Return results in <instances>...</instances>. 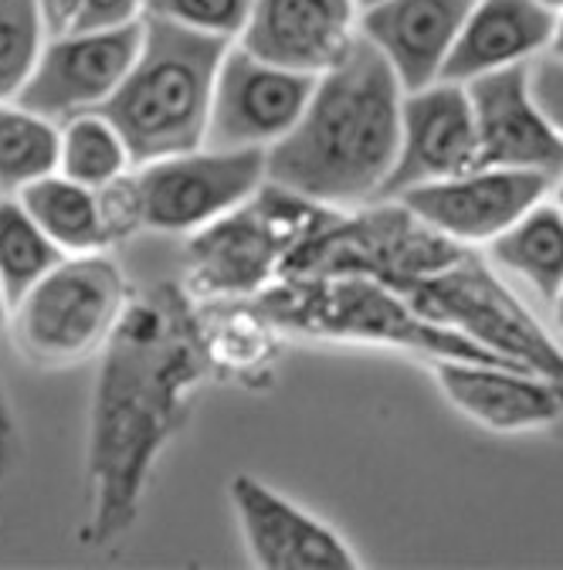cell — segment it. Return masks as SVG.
<instances>
[{"label":"cell","mask_w":563,"mask_h":570,"mask_svg":"<svg viewBox=\"0 0 563 570\" xmlns=\"http://www.w3.org/2000/svg\"><path fill=\"white\" fill-rule=\"evenodd\" d=\"M550 55L563 58V11L556 14V28H553V41H550Z\"/></svg>","instance_id":"cell-32"},{"label":"cell","mask_w":563,"mask_h":570,"mask_svg":"<svg viewBox=\"0 0 563 570\" xmlns=\"http://www.w3.org/2000/svg\"><path fill=\"white\" fill-rule=\"evenodd\" d=\"M18 200L65 255H89L109 245L99 218L96 190L86 184H76L55 170L18 190Z\"/></svg>","instance_id":"cell-21"},{"label":"cell","mask_w":563,"mask_h":570,"mask_svg":"<svg viewBox=\"0 0 563 570\" xmlns=\"http://www.w3.org/2000/svg\"><path fill=\"white\" fill-rule=\"evenodd\" d=\"M530 92L536 106L546 112V119L556 126V132L563 136V58L543 51L540 58L530 61Z\"/></svg>","instance_id":"cell-29"},{"label":"cell","mask_w":563,"mask_h":570,"mask_svg":"<svg viewBox=\"0 0 563 570\" xmlns=\"http://www.w3.org/2000/svg\"><path fill=\"white\" fill-rule=\"evenodd\" d=\"M61 258L65 252L41 232L18 194H0V285L11 306Z\"/></svg>","instance_id":"cell-24"},{"label":"cell","mask_w":563,"mask_h":570,"mask_svg":"<svg viewBox=\"0 0 563 570\" xmlns=\"http://www.w3.org/2000/svg\"><path fill=\"white\" fill-rule=\"evenodd\" d=\"M255 306L275 330L316 340L394 346L432 361L516 367L465 333L425 320L391 285L367 275H282L255 296Z\"/></svg>","instance_id":"cell-4"},{"label":"cell","mask_w":563,"mask_h":570,"mask_svg":"<svg viewBox=\"0 0 563 570\" xmlns=\"http://www.w3.org/2000/svg\"><path fill=\"white\" fill-rule=\"evenodd\" d=\"M336 207L261 184L225 218L190 232L187 285L197 299H248L282 278L289 255Z\"/></svg>","instance_id":"cell-5"},{"label":"cell","mask_w":563,"mask_h":570,"mask_svg":"<svg viewBox=\"0 0 563 570\" xmlns=\"http://www.w3.org/2000/svg\"><path fill=\"white\" fill-rule=\"evenodd\" d=\"M556 11L540 0H475L442 68L448 82H472L488 71L526 65L550 51Z\"/></svg>","instance_id":"cell-19"},{"label":"cell","mask_w":563,"mask_h":570,"mask_svg":"<svg viewBox=\"0 0 563 570\" xmlns=\"http://www.w3.org/2000/svg\"><path fill=\"white\" fill-rule=\"evenodd\" d=\"M404 89L364 35L316 76L299 122L265 154L268 184L326 207L377 200L401 147Z\"/></svg>","instance_id":"cell-2"},{"label":"cell","mask_w":563,"mask_h":570,"mask_svg":"<svg viewBox=\"0 0 563 570\" xmlns=\"http://www.w3.org/2000/svg\"><path fill=\"white\" fill-rule=\"evenodd\" d=\"M61 129L55 119L0 102V194H18L28 184L58 170Z\"/></svg>","instance_id":"cell-22"},{"label":"cell","mask_w":563,"mask_h":570,"mask_svg":"<svg viewBox=\"0 0 563 570\" xmlns=\"http://www.w3.org/2000/svg\"><path fill=\"white\" fill-rule=\"evenodd\" d=\"M488 262L520 278L526 289L553 303L563 285V214L556 204H533L516 225L488 242Z\"/></svg>","instance_id":"cell-20"},{"label":"cell","mask_w":563,"mask_h":570,"mask_svg":"<svg viewBox=\"0 0 563 570\" xmlns=\"http://www.w3.org/2000/svg\"><path fill=\"white\" fill-rule=\"evenodd\" d=\"M550 187L553 177L540 170L472 167L445 180L417 184L391 200H401L421 222L458 245H488L540 204Z\"/></svg>","instance_id":"cell-12"},{"label":"cell","mask_w":563,"mask_h":570,"mask_svg":"<svg viewBox=\"0 0 563 570\" xmlns=\"http://www.w3.org/2000/svg\"><path fill=\"white\" fill-rule=\"evenodd\" d=\"M231 507L248 547V557L261 570H354L360 557L349 543L309 510L296 507L278 489L255 475H235Z\"/></svg>","instance_id":"cell-15"},{"label":"cell","mask_w":563,"mask_h":570,"mask_svg":"<svg viewBox=\"0 0 563 570\" xmlns=\"http://www.w3.org/2000/svg\"><path fill=\"white\" fill-rule=\"evenodd\" d=\"M132 164L126 139L119 129L99 112H79L61 122V150H58V174L68 180L86 184V187H102L112 177L126 174Z\"/></svg>","instance_id":"cell-23"},{"label":"cell","mask_w":563,"mask_h":570,"mask_svg":"<svg viewBox=\"0 0 563 570\" xmlns=\"http://www.w3.org/2000/svg\"><path fill=\"white\" fill-rule=\"evenodd\" d=\"M465 89L475 116L478 167L563 177V136L530 92V61L488 71L465 82Z\"/></svg>","instance_id":"cell-14"},{"label":"cell","mask_w":563,"mask_h":570,"mask_svg":"<svg viewBox=\"0 0 563 570\" xmlns=\"http://www.w3.org/2000/svg\"><path fill=\"white\" fill-rule=\"evenodd\" d=\"M41 4H45L51 35H55V31H65V24H68V0H41Z\"/></svg>","instance_id":"cell-30"},{"label":"cell","mask_w":563,"mask_h":570,"mask_svg":"<svg viewBox=\"0 0 563 570\" xmlns=\"http://www.w3.org/2000/svg\"><path fill=\"white\" fill-rule=\"evenodd\" d=\"M465 252L401 200H377L360 214L333 210L289 255L282 275H367L404 293L414 282L452 268Z\"/></svg>","instance_id":"cell-7"},{"label":"cell","mask_w":563,"mask_h":570,"mask_svg":"<svg viewBox=\"0 0 563 570\" xmlns=\"http://www.w3.org/2000/svg\"><path fill=\"white\" fill-rule=\"evenodd\" d=\"M139 45L144 18L96 31H55L14 102L55 122L92 112L119 89Z\"/></svg>","instance_id":"cell-10"},{"label":"cell","mask_w":563,"mask_h":570,"mask_svg":"<svg viewBox=\"0 0 563 570\" xmlns=\"http://www.w3.org/2000/svg\"><path fill=\"white\" fill-rule=\"evenodd\" d=\"M235 41L144 18V45L99 112L119 129L136 167L204 147L221 61Z\"/></svg>","instance_id":"cell-3"},{"label":"cell","mask_w":563,"mask_h":570,"mask_svg":"<svg viewBox=\"0 0 563 570\" xmlns=\"http://www.w3.org/2000/svg\"><path fill=\"white\" fill-rule=\"evenodd\" d=\"M51 38L41 0H0V102H14Z\"/></svg>","instance_id":"cell-25"},{"label":"cell","mask_w":563,"mask_h":570,"mask_svg":"<svg viewBox=\"0 0 563 570\" xmlns=\"http://www.w3.org/2000/svg\"><path fill=\"white\" fill-rule=\"evenodd\" d=\"M255 0H144V18L238 41Z\"/></svg>","instance_id":"cell-26"},{"label":"cell","mask_w":563,"mask_h":570,"mask_svg":"<svg viewBox=\"0 0 563 570\" xmlns=\"http://www.w3.org/2000/svg\"><path fill=\"white\" fill-rule=\"evenodd\" d=\"M550 309H553V323H556V330H560V336H563V285H560V293L553 296Z\"/></svg>","instance_id":"cell-33"},{"label":"cell","mask_w":563,"mask_h":570,"mask_svg":"<svg viewBox=\"0 0 563 570\" xmlns=\"http://www.w3.org/2000/svg\"><path fill=\"white\" fill-rule=\"evenodd\" d=\"M11 299L4 293V285H0V346H4V340L11 336Z\"/></svg>","instance_id":"cell-31"},{"label":"cell","mask_w":563,"mask_h":570,"mask_svg":"<svg viewBox=\"0 0 563 570\" xmlns=\"http://www.w3.org/2000/svg\"><path fill=\"white\" fill-rule=\"evenodd\" d=\"M442 394L488 432H536L563 417V384L506 364L435 361Z\"/></svg>","instance_id":"cell-17"},{"label":"cell","mask_w":563,"mask_h":570,"mask_svg":"<svg viewBox=\"0 0 563 570\" xmlns=\"http://www.w3.org/2000/svg\"><path fill=\"white\" fill-rule=\"evenodd\" d=\"M472 167H478V136L468 89L438 79L425 89L404 92L401 147L377 200H391L417 184L445 180Z\"/></svg>","instance_id":"cell-13"},{"label":"cell","mask_w":563,"mask_h":570,"mask_svg":"<svg viewBox=\"0 0 563 570\" xmlns=\"http://www.w3.org/2000/svg\"><path fill=\"white\" fill-rule=\"evenodd\" d=\"M357 35V0H255L235 45L271 65L323 76Z\"/></svg>","instance_id":"cell-16"},{"label":"cell","mask_w":563,"mask_h":570,"mask_svg":"<svg viewBox=\"0 0 563 570\" xmlns=\"http://www.w3.org/2000/svg\"><path fill=\"white\" fill-rule=\"evenodd\" d=\"M540 4H546V8H550V11H556V14L563 11V0H540Z\"/></svg>","instance_id":"cell-35"},{"label":"cell","mask_w":563,"mask_h":570,"mask_svg":"<svg viewBox=\"0 0 563 570\" xmlns=\"http://www.w3.org/2000/svg\"><path fill=\"white\" fill-rule=\"evenodd\" d=\"M96 204H99V218H102V232L109 245L136 235L139 228H147L144 187H139V177L129 170L96 187Z\"/></svg>","instance_id":"cell-27"},{"label":"cell","mask_w":563,"mask_h":570,"mask_svg":"<svg viewBox=\"0 0 563 570\" xmlns=\"http://www.w3.org/2000/svg\"><path fill=\"white\" fill-rule=\"evenodd\" d=\"M377 4H384V0H357V11H371Z\"/></svg>","instance_id":"cell-34"},{"label":"cell","mask_w":563,"mask_h":570,"mask_svg":"<svg viewBox=\"0 0 563 570\" xmlns=\"http://www.w3.org/2000/svg\"><path fill=\"white\" fill-rule=\"evenodd\" d=\"M472 4L475 0H384L360 11V35L391 61L401 89L414 92L442 79Z\"/></svg>","instance_id":"cell-18"},{"label":"cell","mask_w":563,"mask_h":570,"mask_svg":"<svg viewBox=\"0 0 563 570\" xmlns=\"http://www.w3.org/2000/svg\"><path fill=\"white\" fill-rule=\"evenodd\" d=\"M313 89L316 76L271 65L231 45L215 82L204 147L268 150L299 122Z\"/></svg>","instance_id":"cell-11"},{"label":"cell","mask_w":563,"mask_h":570,"mask_svg":"<svg viewBox=\"0 0 563 570\" xmlns=\"http://www.w3.org/2000/svg\"><path fill=\"white\" fill-rule=\"evenodd\" d=\"M144 18V0H68L65 31H96L116 28Z\"/></svg>","instance_id":"cell-28"},{"label":"cell","mask_w":563,"mask_h":570,"mask_svg":"<svg viewBox=\"0 0 563 570\" xmlns=\"http://www.w3.org/2000/svg\"><path fill=\"white\" fill-rule=\"evenodd\" d=\"M204 371L197 320L177 289L164 285L150 299H129L102 350L92 394L86 543H112L129 530L150 469L180 428Z\"/></svg>","instance_id":"cell-1"},{"label":"cell","mask_w":563,"mask_h":570,"mask_svg":"<svg viewBox=\"0 0 563 570\" xmlns=\"http://www.w3.org/2000/svg\"><path fill=\"white\" fill-rule=\"evenodd\" d=\"M129 289L119 265L102 252L65 255L11 309V336L38 367H76L106 350Z\"/></svg>","instance_id":"cell-6"},{"label":"cell","mask_w":563,"mask_h":570,"mask_svg":"<svg viewBox=\"0 0 563 570\" xmlns=\"http://www.w3.org/2000/svg\"><path fill=\"white\" fill-rule=\"evenodd\" d=\"M401 296L425 320L452 326L503 361L563 384V353L478 255L465 252L452 268L414 282Z\"/></svg>","instance_id":"cell-8"},{"label":"cell","mask_w":563,"mask_h":570,"mask_svg":"<svg viewBox=\"0 0 563 570\" xmlns=\"http://www.w3.org/2000/svg\"><path fill=\"white\" fill-rule=\"evenodd\" d=\"M553 204H556V207H560V214H563V184L556 187V200H553Z\"/></svg>","instance_id":"cell-36"},{"label":"cell","mask_w":563,"mask_h":570,"mask_svg":"<svg viewBox=\"0 0 563 570\" xmlns=\"http://www.w3.org/2000/svg\"><path fill=\"white\" fill-rule=\"evenodd\" d=\"M268 150H218L197 147L136 170L147 204V228L190 235L245 204L265 177Z\"/></svg>","instance_id":"cell-9"}]
</instances>
